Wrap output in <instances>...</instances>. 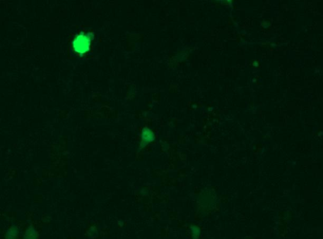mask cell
<instances>
[{"label": "cell", "mask_w": 323, "mask_h": 239, "mask_svg": "<svg viewBox=\"0 0 323 239\" xmlns=\"http://www.w3.org/2000/svg\"><path fill=\"white\" fill-rule=\"evenodd\" d=\"M8 235H10V237H9L10 239H12V238L15 237L16 235H17V229H16L15 227L13 228H11L10 230V234H8Z\"/></svg>", "instance_id": "277c9868"}, {"label": "cell", "mask_w": 323, "mask_h": 239, "mask_svg": "<svg viewBox=\"0 0 323 239\" xmlns=\"http://www.w3.org/2000/svg\"><path fill=\"white\" fill-rule=\"evenodd\" d=\"M93 34L91 33L85 34L82 33L77 35L72 43L73 49L80 56L87 53L90 50L92 40L93 39Z\"/></svg>", "instance_id": "6da1fadb"}, {"label": "cell", "mask_w": 323, "mask_h": 239, "mask_svg": "<svg viewBox=\"0 0 323 239\" xmlns=\"http://www.w3.org/2000/svg\"><path fill=\"white\" fill-rule=\"evenodd\" d=\"M141 139H142V141L140 144V147L141 149H143L146 146L148 143L151 142L154 140L155 139L154 133H153V132L150 129L148 128H144L142 130Z\"/></svg>", "instance_id": "7a4b0ae2"}, {"label": "cell", "mask_w": 323, "mask_h": 239, "mask_svg": "<svg viewBox=\"0 0 323 239\" xmlns=\"http://www.w3.org/2000/svg\"><path fill=\"white\" fill-rule=\"evenodd\" d=\"M190 230L192 234V239H199L201 234L200 228L195 225H191L190 226Z\"/></svg>", "instance_id": "3957f363"}]
</instances>
